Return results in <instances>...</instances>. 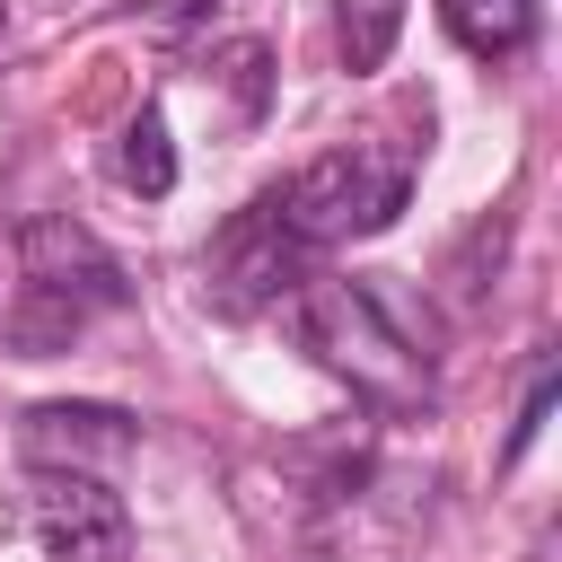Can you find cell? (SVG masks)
I'll return each mask as SVG.
<instances>
[{
	"instance_id": "6da1fadb",
	"label": "cell",
	"mask_w": 562,
	"mask_h": 562,
	"mask_svg": "<svg viewBox=\"0 0 562 562\" xmlns=\"http://www.w3.org/2000/svg\"><path fill=\"white\" fill-rule=\"evenodd\" d=\"M290 334L334 378H351V395H369L378 413H422L430 404V360L413 351V334L386 316V299L369 281H299L290 290Z\"/></svg>"
},
{
	"instance_id": "7a4b0ae2",
	"label": "cell",
	"mask_w": 562,
	"mask_h": 562,
	"mask_svg": "<svg viewBox=\"0 0 562 562\" xmlns=\"http://www.w3.org/2000/svg\"><path fill=\"white\" fill-rule=\"evenodd\" d=\"M413 193V140H351V149H325L307 158L290 184H272V220L290 228V246H351V237H378Z\"/></svg>"
},
{
	"instance_id": "3957f363",
	"label": "cell",
	"mask_w": 562,
	"mask_h": 562,
	"mask_svg": "<svg viewBox=\"0 0 562 562\" xmlns=\"http://www.w3.org/2000/svg\"><path fill=\"white\" fill-rule=\"evenodd\" d=\"M18 272H26V290H18L9 342H18L26 360L53 351V342H70L88 316H105V307L132 299V272H123L79 220H26V228H18Z\"/></svg>"
},
{
	"instance_id": "277c9868",
	"label": "cell",
	"mask_w": 562,
	"mask_h": 562,
	"mask_svg": "<svg viewBox=\"0 0 562 562\" xmlns=\"http://www.w3.org/2000/svg\"><path fill=\"white\" fill-rule=\"evenodd\" d=\"M307 246H290V228L272 220V202L255 193L220 237H211V255H202V299L220 307V316H255V307H281L307 272Z\"/></svg>"
},
{
	"instance_id": "5b68a950",
	"label": "cell",
	"mask_w": 562,
	"mask_h": 562,
	"mask_svg": "<svg viewBox=\"0 0 562 562\" xmlns=\"http://www.w3.org/2000/svg\"><path fill=\"white\" fill-rule=\"evenodd\" d=\"M26 527L53 562H123L132 553V509L105 474L79 465H35L26 474Z\"/></svg>"
},
{
	"instance_id": "8992f818",
	"label": "cell",
	"mask_w": 562,
	"mask_h": 562,
	"mask_svg": "<svg viewBox=\"0 0 562 562\" xmlns=\"http://www.w3.org/2000/svg\"><path fill=\"white\" fill-rule=\"evenodd\" d=\"M18 448H26L35 465H79V474H97V465H114V457L140 448V422H132L123 404H35V413L18 422Z\"/></svg>"
},
{
	"instance_id": "52a82bcc",
	"label": "cell",
	"mask_w": 562,
	"mask_h": 562,
	"mask_svg": "<svg viewBox=\"0 0 562 562\" xmlns=\"http://www.w3.org/2000/svg\"><path fill=\"white\" fill-rule=\"evenodd\" d=\"M439 26H448L474 61H509V53L536 44L544 0H439Z\"/></svg>"
},
{
	"instance_id": "ba28073f",
	"label": "cell",
	"mask_w": 562,
	"mask_h": 562,
	"mask_svg": "<svg viewBox=\"0 0 562 562\" xmlns=\"http://www.w3.org/2000/svg\"><path fill=\"white\" fill-rule=\"evenodd\" d=\"M114 184L140 193V202H167L176 193V140H167V114L140 105L123 132H114Z\"/></svg>"
},
{
	"instance_id": "9c48e42d",
	"label": "cell",
	"mask_w": 562,
	"mask_h": 562,
	"mask_svg": "<svg viewBox=\"0 0 562 562\" xmlns=\"http://www.w3.org/2000/svg\"><path fill=\"white\" fill-rule=\"evenodd\" d=\"M404 35V0H334V44H342V70H378Z\"/></svg>"
},
{
	"instance_id": "30bf717a",
	"label": "cell",
	"mask_w": 562,
	"mask_h": 562,
	"mask_svg": "<svg viewBox=\"0 0 562 562\" xmlns=\"http://www.w3.org/2000/svg\"><path fill=\"white\" fill-rule=\"evenodd\" d=\"M553 386H562V378H553V360H536V386H527V404H518V422H509V448H501L509 465H518V457H527V439L544 430V413H553Z\"/></svg>"
},
{
	"instance_id": "8fae6325",
	"label": "cell",
	"mask_w": 562,
	"mask_h": 562,
	"mask_svg": "<svg viewBox=\"0 0 562 562\" xmlns=\"http://www.w3.org/2000/svg\"><path fill=\"white\" fill-rule=\"evenodd\" d=\"M220 61H228V79H237V105H246V114H263V88H272L263 70H272V53H263V44H228Z\"/></svg>"
}]
</instances>
